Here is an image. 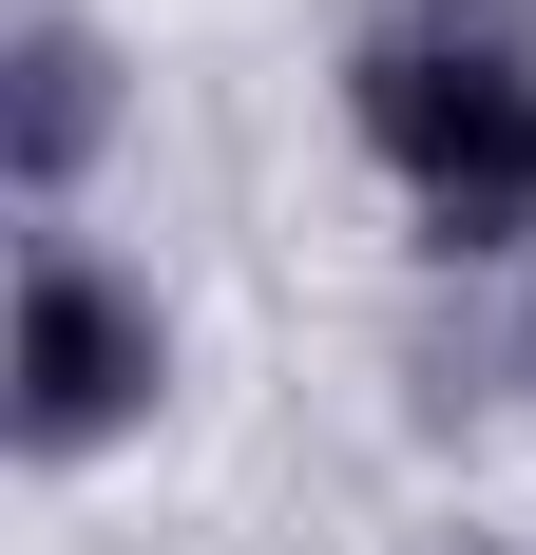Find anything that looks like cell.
I'll return each mask as SVG.
<instances>
[{
	"mask_svg": "<svg viewBox=\"0 0 536 555\" xmlns=\"http://www.w3.org/2000/svg\"><path fill=\"white\" fill-rule=\"evenodd\" d=\"M365 154L422 192L441 249H536V20L518 0H403L345 39Z\"/></svg>",
	"mask_w": 536,
	"mask_h": 555,
	"instance_id": "cell-1",
	"label": "cell"
},
{
	"mask_svg": "<svg viewBox=\"0 0 536 555\" xmlns=\"http://www.w3.org/2000/svg\"><path fill=\"white\" fill-rule=\"evenodd\" d=\"M173 384V326H154V287L97 269L77 230H39L20 249V364H0V422H20V460H97L135 441Z\"/></svg>",
	"mask_w": 536,
	"mask_h": 555,
	"instance_id": "cell-2",
	"label": "cell"
},
{
	"mask_svg": "<svg viewBox=\"0 0 536 555\" xmlns=\"http://www.w3.org/2000/svg\"><path fill=\"white\" fill-rule=\"evenodd\" d=\"M97 134H115V39L77 20V0H39L20 20V211H77V172H97Z\"/></svg>",
	"mask_w": 536,
	"mask_h": 555,
	"instance_id": "cell-3",
	"label": "cell"
}]
</instances>
